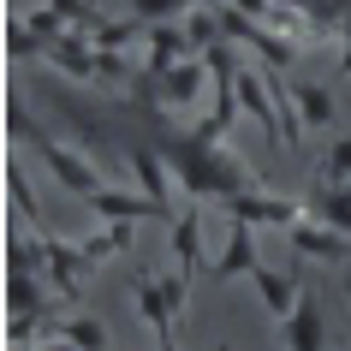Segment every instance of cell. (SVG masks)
Instances as JSON below:
<instances>
[{
    "instance_id": "3957f363",
    "label": "cell",
    "mask_w": 351,
    "mask_h": 351,
    "mask_svg": "<svg viewBox=\"0 0 351 351\" xmlns=\"http://www.w3.org/2000/svg\"><path fill=\"white\" fill-rule=\"evenodd\" d=\"M244 268H256V250H250V232H232V250L221 256L215 280H226V274H244Z\"/></svg>"
},
{
    "instance_id": "9c48e42d",
    "label": "cell",
    "mask_w": 351,
    "mask_h": 351,
    "mask_svg": "<svg viewBox=\"0 0 351 351\" xmlns=\"http://www.w3.org/2000/svg\"><path fill=\"white\" fill-rule=\"evenodd\" d=\"M173 6H179V0H143V12H149V19H155V12H173Z\"/></svg>"
},
{
    "instance_id": "52a82bcc",
    "label": "cell",
    "mask_w": 351,
    "mask_h": 351,
    "mask_svg": "<svg viewBox=\"0 0 351 351\" xmlns=\"http://www.w3.org/2000/svg\"><path fill=\"white\" fill-rule=\"evenodd\" d=\"M173 250H179L185 262H197V221H185V226H179V239H173Z\"/></svg>"
},
{
    "instance_id": "ba28073f",
    "label": "cell",
    "mask_w": 351,
    "mask_h": 351,
    "mask_svg": "<svg viewBox=\"0 0 351 351\" xmlns=\"http://www.w3.org/2000/svg\"><path fill=\"white\" fill-rule=\"evenodd\" d=\"M346 173H351V143H339L333 161H328V179H346Z\"/></svg>"
},
{
    "instance_id": "7a4b0ae2",
    "label": "cell",
    "mask_w": 351,
    "mask_h": 351,
    "mask_svg": "<svg viewBox=\"0 0 351 351\" xmlns=\"http://www.w3.org/2000/svg\"><path fill=\"white\" fill-rule=\"evenodd\" d=\"M250 274H256L262 304H268L274 315H292V310H298V292H292V286H298V274H286V280H280V274H268V268H250Z\"/></svg>"
},
{
    "instance_id": "30bf717a",
    "label": "cell",
    "mask_w": 351,
    "mask_h": 351,
    "mask_svg": "<svg viewBox=\"0 0 351 351\" xmlns=\"http://www.w3.org/2000/svg\"><path fill=\"white\" fill-rule=\"evenodd\" d=\"M221 351H232V346H221Z\"/></svg>"
},
{
    "instance_id": "277c9868",
    "label": "cell",
    "mask_w": 351,
    "mask_h": 351,
    "mask_svg": "<svg viewBox=\"0 0 351 351\" xmlns=\"http://www.w3.org/2000/svg\"><path fill=\"white\" fill-rule=\"evenodd\" d=\"M66 339H72L77 351H101V346H108V328H101V322H90V315H77L72 328H66Z\"/></svg>"
},
{
    "instance_id": "8992f818",
    "label": "cell",
    "mask_w": 351,
    "mask_h": 351,
    "mask_svg": "<svg viewBox=\"0 0 351 351\" xmlns=\"http://www.w3.org/2000/svg\"><path fill=\"white\" fill-rule=\"evenodd\" d=\"M298 108H304V119H315V125H322V119L333 113V101H328L322 90H298Z\"/></svg>"
},
{
    "instance_id": "6da1fadb",
    "label": "cell",
    "mask_w": 351,
    "mask_h": 351,
    "mask_svg": "<svg viewBox=\"0 0 351 351\" xmlns=\"http://www.w3.org/2000/svg\"><path fill=\"white\" fill-rule=\"evenodd\" d=\"M286 339H292V351H322V315H315V298H298V310L286 315Z\"/></svg>"
},
{
    "instance_id": "5b68a950",
    "label": "cell",
    "mask_w": 351,
    "mask_h": 351,
    "mask_svg": "<svg viewBox=\"0 0 351 351\" xmlns=\"http://www.w3.org/2000/svg\"><path fill=\"white\" fill-rule=\"evenodd\" d=\"M298 250H322V256H339L346 244L333 239V232H310V226H298Z\"/></svg>"
}]
</instances>
